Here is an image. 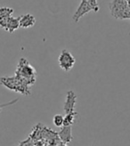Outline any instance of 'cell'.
<instances>
[{"label":"cell","instance_id":"3957f363","mask_svg":"<svg viewBox=\"0 0 130 146\" xmlns=\"http://www.w3.org/2000/svg\"><path fill=\"white\" fill-rule=\"evenodd\" d=\"M111 16L117 20L130 19V8L128 0H112L110 3Z\"/></svg>","mask_w":130,"mask_h":146},{"label":"cell","instance_id":"4fadbf2b","mask_svg":"<svg viewBox=\"0 0 130 146\" xmlns=\"http://www.w3.org/2000/svg\"><path fill=\"white\" fill-rule=\"evenodd\" d=\"M85 1L88 2L92 7H93V10L95 13H97L99 11V5H98V3H97V0H85Z\"/></svg>","mask_w":130,"mask_h":146},{"label":"cell","instance_id":"5bb4252c","mask_svg":"<svg viewBox=\"0 0 130 146\" xmlns=\"http://www.w3.org/2000/svg\"><path fill=\"white\" fill-rule=\"evenodd\" d=\"M18 101H19V99L16 98V99H14V100L9 102V103H6V104H0V112H1V111H2V109H3V108L7 107V106H10V105H13V104H15L16 102H18Z\"/></svg>","mask_w":130,"mask_h":146},{"label":"cell","instance_id":"5b68a950","mask_svg":"<svg viewBox=\"0 0 130 146\" xmlns=\"http://www.w3.org/2000/svg\"><path fill=\"white\" fill-rule=\"evenodd\" d=\"M77 98H78L77 96L72 90H70L67 92L66 100H65L64 106H63V110H64V111L66 114H69V113L75 111L74 110H75Z\"/></svg>","mask_w":130,"mask_h":146},{"label":"cell","instance_id":"ba28073f","mask_svg":"<svg viewBox=\"0 0 130 146\" xmlns=\"http://www.w3.org/2000/svg\"><path fill=\"white\" fill-rule=\"evenodd\" d=\"M59 138L61 141L64 143L67 144L70 142L72 141V134H71V127H63L60 132L58 133Z\"/></svg>","mask_w":130,"mask_h":146},{"label":"cell","instance_id":"9a60e30c","mask_svg":"<svg viewBox=\"0 0 130 146\" xmlns=\"http://www.w3.org/2000/svg\"><path fill=\"white\" fill-rule=\"evenodd\" d=\"M63 146H66V145H65V144H63Z\"/></svg>","mask_w":130,"mask_h":146},{"label":"cell","instance_id":"8fae6325","mask_svg":"<svg viewBox=\"0 0 130 146\" xmlns=\"http://www.w3.org/2000/svg\"><path fill=\"white\" fill-rule=\"evenodd\" d=\"M13 13V9L8 6H3L0 7V19L11 17Z\"/></svg>","mask_w":130,"mask_h":146},{"label":"cell","instance_id":"8992f818","mask_svg":"<svg viewBox=\"0 0 130 146\" xmlns=\"http://www.w3.org/2000/svg\"><path fill=\"white\" fill-rule=\"evenodd\" d=\"M93 10V7L86 2L85 1V0H81L80 2V5H78V9L76 10V12L74 13L73 16H72V19L74 20L75 23H78V21H79V19H80L81 17H83L85 14L88 13L89 12H91Z\"/></svg>","mask_w":130,"mask_h":146},{"label":"cell","instance_id":"6da1fadb","mask_svg":"<svg viewBox=\"0 0 130 146\" xmlns=\"http://www.w3.org/2000/svg\"><path fill=\"white\" fill-rule=\"evenodd\" d=\"M15 74V76L20 78L30 86L34 85L36 82V70L25 58H21L20 59Z\"/></svg>","mask_w":130,"mask_h":146},{"label":"cell","instance_id":"7c38bea8","mask_svg":"<svg viewBox=\"0 0 130 146\" xmlns=\"http://www.w3.org/2000/svg\"><path fill=\"white\" fill-rule=\"evenodd\" d=\"M63 121H64V117L62 114L54 115V119H53V122L54 124V126H56L57 127H62L63 126Z\"/></svg>","mask_w":130,"mask_h":146},{"label":"cell","instance_id":"9c48e42d","mask_svg":"<svg viewBox=\"0 0 130 146\" xmlns=\"http://www.w3.org/2000/svg\"><path fill=\"white\" fill-rule=\"evenodd\" d=\"M20 28V17H10L8 23H7L5 31L13 33V31H15L16 30Z\"/></svg>","mask_w":130,"mask_h":146},{"label":"cell","instance_id":"52a82bcc","mask_svg":"<svg viewBox=\"0 0 130 146\" xmlns=\"http://www.w3.org/2000/svg\"><path fill=\"white\" fill-rule=\"evenodd\" d=\"M36 23L35 17L31 13H25L20 16V27L23 29L32 28Z\"/></svg>","mask_w":130,"mask_h":146},{"label":"cell","instance_id":"277c9868","mask_svg":"<svg viewBox=\"0 0 130 146\" xmlns=\"http://www.w3.org/2000/svg\"><path fill=\"white\" fill-rule=\"evenodd\" d=\"M58 62L60 68L62 70L68 72L74 67L76 59L70 52H69L66 49H63L58 57Z\"/></svg>","mask_w":130,"mask_h":146},{"label":"cell","instance_id":"30bf717a","mask_svg":"<svg viewBox=\"0 0 130 146\" xmlns=\"http://www.w3.org/2000/svg\"><path fill=\"white\" fill-rule=\"evenodd\" d=\"M77 116H78V112L76 111L65 115L64 121H63V127H71L74 124Z\"/></svg>","mask_w":130,"mask_h":146},{"label":"cell","instance_id":"2e32d148","mask_svg":"<svg viewBox=\"0 0 130 146\" xmlns=\"http://www.w3.org/2000/svg\"><path fill=\"white\" fill-rule=\"evenodd\" d=\"M19 146H20V145H19Z\"/></svg>","mask_w":130,"mask_h":146},{"label":"cell","instance_id":"7a4b0ae2","mask_svg":"<svg viewBox=\"0 0 130 146\" xmlns=\"http://www.w3.org/2000/svg\"><path fill=\"white\" fill-rule=\"evenodd\" d=\"M0 84L6 87L11 91L16 92L23 96L31 94L30 86L23 81L17 76L15 77H7V78H0Z\"/></svg>","mask_w":130,"mask_h":146}]
</instances>
